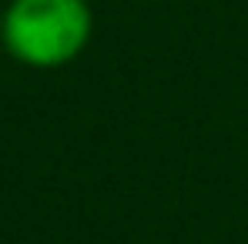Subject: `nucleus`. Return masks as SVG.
<instances>
[{"label":"nucleus","mask_w":248,"mask_h":244,"mask_svg":"<svg viewBox=\"0 0 248 244\" xmlns=\"http://www.w3.org/2000/svg\"><path fill=\"white\" fill-rule=\"evenodd\" d=\"M94 34L87 0H10L0 17V43L34 71H57L78 60Z\"/></svg>","instance_id":"obj_1"}]
</instances>
